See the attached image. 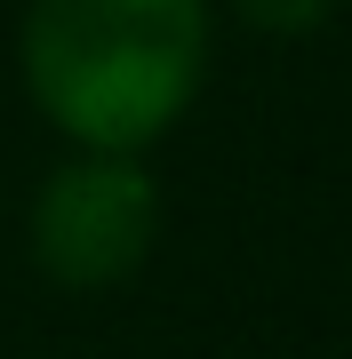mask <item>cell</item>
<instances>
[{
  "label": "cell",
  "instance_id": "1",
  "mask_svg": "<svg viewBox=\"0 0 352 359\" xmlns=\"http://www.w3.org/2000/svg\"><path fill=\"white\" fill-rule=\"evenodd\" d=\"M209 80V0H32L25 88L80 152H144Z\"/></svg>",
  "mask_w": 352,
  "mask_h": 359
},
{
  "label": "cell",
  "instance_id": "2",
  "mask_svg": "<svg viewBox=\"0 0 352 359\" xmlns=\"http://www.w3.org/2000/svg\"><path fill=\"white\" fill-rule=\"evenodd\" d=\"M160 231L152 168L129 152H72L32 200V256L56 287H120Z\"/></svg>",
  "mask_w": 352,
  "mask_h": 359
},
{
  "label": "cell",
  "instance_id": "3",
  "mask_svg": "<svg viewBox=\"0 0 352 359\" xmlns=\"http://www.w3.org/2000/svg\"><path fill=\"white\" fill-rule=\"evenodd\" d=\"M337 0H240V16L256 32H320Z\"/></svg>",
  "mask_w": 352,
  "mask_h": 359
}]
</instances>
